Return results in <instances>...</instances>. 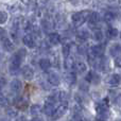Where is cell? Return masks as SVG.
I'll list each match as a JSON object with an SVG mask.
<instances>
[{
  "mask_svg": "<svg viewBox=\"0 0 121 121\" xmlns=\"http://www.w3.org/2000/svg\"><path fill=\"white\" fill-rule=\"evenodd\" d=\"M117 121H121V120H117Z\"/></svg>",
  "mask_w": 121,
  "mask_h": 121,
  "instance_id": "obj_39",
  "label": "cell"
},
{
  "mask_svg": "<svg viewBox=\"0 0 121 121\" xmlns=\"http://www.w3.org/2000/svg\"><path fill=\"white\" fill-rule=\"evenodd\" d=\"M71 121H84V119L81 117V116H73Z\"/></svg>",
  "mask_w": 121,
  "mask_h": 121,
  "instance_id": "obj_35",
  "label": "cell"
},
{
  "mask_svg": "<svg viewBox=\"0 0 121 121\" xmlns=\"http://www.w3.org/2000/svg\"><path fill=\"white\" fill-rule=\"evenodd\" d=\"M42 23H43V25H42L43 26V29H44L46 32H50V33H51V30H52V28H53V23L51 22L49 19H44Z\"/></svg>",
  "mask_w": 121,
  "mask_h": 121,
  "instance_id": "obj_23",
  "label": "cell"
},
{
  "mask_svg": "<svg viewBox=\"0 0 121 121\" xmlns=\"http://www.w3.org/2000/svg\"><path fill=\"white\" fill-rule=\"evenodd\" d=\"M67 106H68V105H66V104H60V106H57L52 115V119L56 120V119H60V117H63L67 111Z\"/></svg>",
  "mask_w": 121,
  "mask_h": 121,
  "instance_id": "obj_7",
  "label": "cell"
},
{
  "mask_svg": "<svg viewBox=\"0 0 121 121\" xmlns=\"http://www.w3.org/2000/svg\"><path fill=\"white\" fill-rule=\"evenodd\" d=\"M115 19H116V14L113 11H108V12H106L104 14V20L106 21V22L111 23V22H113Z\"/></svg>",
  "mask_w": 121,
  "mask_h": 121,
  "instance_id": "obj_22",
  "label": "cell"
},
{
  "mask_svg": "<svg viewBox=\"0 0 121 121\" xmlns=\"http://www.w3.org/2000/svg\"><path fill=\"white\" fill-rule=\"evenodd\" d=\"M109 54L112 55L113 57L117 59V57L121 56V45L120 44H113L111 47H109Z\"/></svg>",
  "mask_w": 121,
  "mask_h": 121,
  "instance_id": "obj_8",
  "label": "cell"
},
{
  "mask_svg": "<svg viewBox=\"0 0 121 121\" xmlns=\"http://www.w3.org/2000/svg\"><path fill=\"white\" fill-rule=\"evenodd\" d=\"M74 69L77 70L78 73L82 74V73H84L86 70H87V66H86V64L83 62V60H78V62H75Z\"/></svg>",
  "mask_w": 121,
  "mask_h": 121,
  "instance_id": "obj_16",
  "label": "cell"
},
{
  "mask_svg": "<svg viewBox=\"0 0 121 121\" xmlns=\"http://www.w3.org/2000/svg\"><path fill=\"white\" fill-rule=\"evenodd\" d=\"M64 66H65V69H66L68 72H72L74 70V67H75V60L72 56L69 55L68 57L65 59V62H64Z\"/></svg>",
  "mask_w": 121,
  "mask_h": 121,
  "instance_id": "obj_10",
  "label": "cell"
},
{
  "mask_svg": "<svg viewBox=\"0 0 121 121\" xmlns=\"http://www.w3.org/2000/svg\"><path fill=\"white\" fill-rule=\"evenodd\" d=\"M115 65L117 67H119V68H121V56L120 57H117V59L115 60Z\"/></svg>",
  "mask_w": 121,
  "mask_h": 121,
  "instance_id": "obj_34",
  "label": "cell"
},
{
  "mask_svg": "<svg viewBox=\"0 0 121 121\" xmlns=\"http://www.w3.org/2000/svg\"><path fill=\"white\" fill-rule=\"evenodd\" d=\"M117 35H118V30L116 28L109 26L106 30V36L108 38H115V37H117Z\"/></svg>",
  "mask_w": 121,
  "mask_h": 121,
  "instance_id": "obj_21",
  "label": "cell"
},
{
  "mask_svg": "<svg viewBox=\"0 0 121 121\" xmlns=\"http://www.w3.org/2000/svg\"><path fill=\"white\" fill-rule=\"evenodd\" d=\"M88 84L87 83H81V85H80V89L83 90V91H87L88 90Z\"/></svg>",
  "mask_w": 121,
  "mask_h": 121,
  "instance_id": "obj_32",
  "label": "cell"
},
{
  "mask_svg": "<svg viewBox=\"0 0 121 121\" xmlns=\"http://www.w3.org/2000/svg\"><path fill=\"white\" fill-rule=\"evenodd\" d=\"M90 11H81V12H77L72 15L71 17V20H72V23L75 26V27H80L83 23H85L86 21L88 20L90 15Z\"/></svg>",
  "mask_w": 121,
  "mask_h": 121,
  "instance_id": "obj_3",
  "label": "cell"
},
{
  "mask_svg": "<svg viewBox=\"0 0 121 121\" xmlns=\"http://www.w3.org/2000/svg\"><path fill=\"white\" fill-rule=\"evenodd\" d=\"M115 103L118 106H121V95L117 96V98H116V100H115Z\"/></svg>",
  "mask_w": 121,
  "mask_h": 121,
  "instance_id": "obj_33",
  "label": "cell"
},
{
  "mask_svg": "<svg viewBox=\"0 0 121 121\" xmlns=\"http://www.w3.org/2000/svg\"><path fill=\"white\" fill-rule=\"evenodd\" d=\"M49 42L51 45H57L60 42V35L56 32H51L49 34Z\"/></svg>",
  "mask_w": 121,
  "mask_h": 121,
  "instance_id": "obj_17",
  "label": "cell"
},
{
  "mask_svg": "<svg viewBox=\"0 0 121 121\" xmlns=\"http://www.w3.org/2000/svg\"><path fill=\"white\" fill-rule=\"evenodd\" d=\"M30 113L33 116H37L38 114L40 113V106L38 104H34L31 106V109H30Z\"/></svg>",
  "mask_w": 121,
  "mask_h": 121,
  "instance_id": "obj_26",
  "label": "cell"
},
{
  "mask_svg": "<svg viewBox=\"0 0 121 121\" xmlns=\"http://www.w3.org/2000/svg\"><path fill=\"white\" fill-rule=\"evenodd\" d=\"M89 36H90L89 32H88V30H86V29H81V30H79V31L77 32L78 39L82 40V42H85L86 39H88Z\"/></svg>",
  "mask_w": 121,
  "mask_h": 121,
  "instance_id": "obj_15",
  "label": "cell"
},
{
  "mask_svg": "<svg viewBox=\"0 0 121 121\" xmlns=\"http://www.w3.org/2000/svg\"><path fill=\"white\" fill-rule=\"evenodd\" d=\"M1 42H2V47L4 48L5 51H8V52H12V51H14L15 46H14L13 42L10 39V38H8L6 36H3V37L1 38Z\"/></svg>",
  "mask_w": 121,
  "mask_h": 121,
  "instance_id": "obj_9",
  "label": "cell"
},
{
  "mask_svg": "<svg viewBox=\"0 0 121 121\" xmlns=\"http://www.w3.org/2000/svg\"><path fill=\"white\" fill-rule=\"evenodd\" d=\"M101 20V16L98 12H91L89 15V18H88V23L92 29L98 30V25Z\"/></svg>",
  "mask_w": 121,
  "mask_h": 121,
  "instance_id": "obj_5",
  "label": "cell"
},
{
  "mask_svg": "<svg viewBox=\"0 0 121 121\" xmlns=\"http://www.w3.org/2000/svg\"><path fill=\"white\" fill-rule=\"evenodd\" d=\"M62 52H63V55L65 56V59H66V57H68L69 54H70V45H69V44H64V45H63Z\"/></svg>",
  "mask_w": 121,
  "mask_h": 121,
  "instance_id": "obj_25",
  "label": "cell"
},
{
  "mask_svg": "<svg viewBox=\"0 0 121 121\" xmlns=\"http://www.w3.org/2000/svg\"><path fill=\"white\" fill-rule=\"evenodd\" d=\"M0 121H9L8 119H4V118H2V119H0Z\"/></svg>",
  "mask_w": 121,
  "mask_h": 121,
  "instance_id": "obj_38",
  "label": "cell"
},
{
  "mask_svg": "<svg viewBox=\"0 0 121 121\" xmlns=\"http://www.w3.org/2000/svg\"><path fill=\"white\" fill-rule=\"evenodd\" d=\"M85 81L87 83H90V84H98L100 82V75L98 73H96L95 71L90 70L87 72L85 77Z\"/></svg>",
  "mask_w": 121,
  "mask_h": 121,
  "instance_id": "obj_6",
  "label": "cell"
},
{
  "mask_svg": "<svg viewBox=\"0 0 121 121\" xmlns=\"http://www.w3.org/2000/svg\"><path fill=\"white\" fill-rule=\"evenodd\" d=\"M65 81H66L67 84H69V85H73V84L77 82V75H75V73L73 72H68L66 75H65Z\"/></svg>",
  "mask_w": 121,
  "mask_h": 121,
  "instance_id": "obj_18",
  "label": "cell"
},
{
  "mask_svg": "<svg viewBox=\"0 0 121 121\" xmlns=\"http://www.w3.org/2000/svg\"><path fill=\"white\" fill-rule=\"evenodd\" d=\"M78 50H79L80 54H86V53H88L89 49L87 48V46H86V45H81V46H79Z\"/></svg>",
  "mask_w": 121,
  "mask_h": 121,
  "instance_id": "obj_28",
  "label": "cell"
},
{
  "mask_svg": "<svg viewBox=\"0 0 121 121\" xmlns=\"http://www.w3.org/2000/svg\"><path fill=\"white\" fill-rule=\"evenodd\" d=\"M9 104V101L5 97L0 96V106H6Z\"/></svg>",
  "mask_w": 121,
  "mask_h": 121,
  "instance_id": "obj_29",
  "label": "cell"
},
{
  "mask_svg": "<svg viewBox=\"0 0 121 121\" xmlns=\"http://www.w3.org/2000/svg\"><path fill=\"white\" fill-rule=\"evenodd\" d=\"M39 67H40V69H42V70H44V71L49 70V69H50V67H51L50 60H49V59H42L39 60Z\"/></svg>",
  "mask_w": 121,
  "mask_h": 121,
  "instance_id": "obj_19",
  "label": "cell"
},
{
  "mask_svg": "<svg viewBox=\"0 0 121 121\" xmlns=\"http://www.w3.org/2000/svg\"><path fill=\"white\" fill-rule=\"evenodd\" d=\"M103 37H104V34L102 33V31L101 30H95L94 32V38L97 40V42H102Z\"/></svg>",
  "mask_w": 121,
  "mask_h": 121,
  "instance_id": "obj_24",
  "label": "cell"
},
{
  "mask_svg": "<svg viewBox=\"0 0 121 121\" xmlns=\"http://www.w3.org/2000/svg\"><path fill=\"white\" fill-rule=\"evenodd\" d=\"M31 121H44V120H43L42 118H39V117H35L34 119H32Z\"/></svg>",
  "mask_w": 121,
  "mask_h": 121,
  "instance_id": "obj_37",
  "label": "cell"
},
{
  "mask_svg": "<svg viewBox=\"0 0 121 121\" xmlns=\"http://www.w3.org/2000/svg\"><path fill=\"white\" fill-rule=\"evenodd\" d=\"M48 82L51 84V85H53V86L60 85V79L59 74H57V73H55V72H50L48 74Z\"/></svg>",
  "mask_w": 121,
  "mask_h": 121,
  "instance_id": "obj_13",
  "label": "cell"
},
{
  "mask_svg": "<svg viewBox=\"0 0 121 121\" xmlns=\"http://www.w3.org/2000/svg\"><path fill=\"white\" fill-rule=\"evenodd\" d=\"M108 107H109L108 98H104L97 103L96 104L97 120L98 121H106L107 120V118H108Z\"/></svg>",
  "mask_w": 121,
  "mask_h": 121,
  "instance_id": "obj_1",
  "label": "cell"
},
{
  "mask_svg": "<svg viewBox=\"0 0 121 121\" xmlns=\"http://www.w3.org/2000/svg\"><path fill=\"white\" fill-rule=\"evenodd\" d=\"M21 73L26 80H32L34 77V71L30 66H23L21 69Z\"/></svg>",
  "mask_w": 121,
  "mask_h": 121,
  "instance_id": "obj_12",
  "label": "cell"
},
{
  "mask_svg": "<svg viewBox=\"0 0 121 121\" xmlns=\"http://www.w3.org/2000/svg\"><path fill=\"white\" fill-rule=\"evenodd\" d=\"M104 52H105V47L103 44H98L92 46L91 48L89 49L88 53L91 54L92 56L98 57V59H101V57L104 56Z\"/></svg>",
  "mask_w": 121,
  "mask_h": 121,
  "instance_id": "obj_4",
  "label": "cell"
},
{
  "mask_svg": "<svg viewBox=\"0 0 121 121\" xmlns=\"http://www.w3.org/2000/svg\"><path fill=\"white\" fill-rule=\"evenodd\" d=\"M22 42H23V44L27 47H29V48H34V47H35V40H34L33 36L30 35V34H27V35L23 36Z\"/></svg>",
  "mask_w": 121,
  "mask_h": 121,
  "instance_id": "obj_14",
  "label": "cell"
},
{
  "mask_svg": "<svg viewBox=\"0 0 121 121\" xmlns=\"http://www.w3.org/2000/svg\"><path fill=\"white\" fill-rule=\"evenodd\" d=\"M8 116L9 117H12V118H14V117H16L17 116V112L16 111H12V109H8Z\"/></svg>",
  "mask_w": 121,
  "mask_h": 121,
  "instance_id": "obj_30",
  "label": "cell"
},
{
  "mask_svg": "<svg viewBox=\"0 0 121 121\" xmlns=\"http://www.w3.org/2000/svg\"><path fill=\"white\" fill-rule=\"evenodd\" d=\"M5 84H6V80L4 79V78H0V91L4 88Z\"/></svg>",
  "mask_w": 121,
  "mask_h": 121,
  "instance_id": "obj_31",
  "label": "cell"
},
{
  "mask_svg": "<svg viewBox=\"0 0 121 121\" xmlns=\"http://www.w3.org/2000/svg\"><path fill=\"white\" fill-rule=\"evenodd\" d=\"M6 20H8V13L0 11V25L6 22Z\"/></svg>",
  "mask_w": 121,
  "mask_h": 121,
  "instance_id": "obj_27",
  "label": "cell"
},
{
  "mask_svg": "<svg viewBox=\"0 0 121 121\" xmlns=\"http://www.w3.org/2000/svg\"><path fill=\"white\" fill-rule=\"evenodd\" d=\"M121 83V77L119 74H112L107 79V85L111 87H117Z\"/></svg>",
  "mask_w": 121,
  "mask_h": 121,
  "instance_id": "obj_11",
  "label": "cell"
},
{
  "mask_svg": "<svg viewBox=\"0 0 121 121\" xmlns=\"http://www.w3.org/2000/svg\"><path fill=\"white\" fill-rule=\"evenodd\" d=\"M26 55L25 49H20L17 53H15L11 59V65H10V72L13 74H16L20 70V65L22 62V57Z\"/></svg>",
  "mask_w": 121,
  "mask_h": 121,
  "instance_id": "obj_2",
  "label": "cell"
},
{
  "mask_svg": "<svg viewBox=\"0 0 121 121\" xmlns=\"http://www.w3.org/2000/svg\"><path fill=\"white\" fill-rule=\"evenodd\" d=\"M16 121H27V120H26V118L23 117V116H21V117L17 118V120H16Z\"/></svg>",
  "mask_w": 121,
  "mask_h": 121,
  "instance_id": "obj_36",
  "label": "cell"
},
{
  "mask_svg": "<svg viewBox=\"0 0 121 121\" xmlns=\"http://www.w3.org/2000/svg\"><path fill=\"white\" fill-rule=\"evenodd\" d=\"M21 89V82L19 80H13L11 83V90L13 92H18Z\"/></svg>",
  "mask_w": 121,
  "mask_h": 121,
  "instance_id": "obj_20",
  "label": "cell"
}]
</instances>
